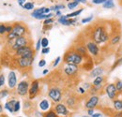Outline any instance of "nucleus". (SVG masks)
Segmentation results:
<instances>
[{
	"label": "nucleus",
	"instance_id": "nucleus-19",
	"mask_svg": "<svg viewBox=\"0 0 122 117\" xmlns=\"http://www.w3.org/2000/svg\"><path fill=\"white\" fill-rule=\"evenodd\" d=\"M76 103H77V99L75 96H71V97H69V98L66 99V104H67L68 107L71 108V109H74Z\"/></svg>",
	"mask_w": 122,
	"mask_h": 117
},
{
	"label": "nucleus",
	"instance_id": "nucleus-26",
	"mask_svg": "<svg viewBox=\"0 0 122 117\" xmlns=\"http://www.w3.org/2000/svg\"><path fill=\"white\" fill-rule=\"evenodd\" d=\"M23 8H24L25 10H33V9H34V3H32V2H26V3L24 5Z\"/></svg>",
	"mask_w": 122,
	"mask_h": 117
},
{
	"label": "nucleus",
	"instance_id": "nucleus-35",
	"mask_svg": "<svg viewBox=\"0 0 122 117\" xmlns=\"http://www.w3.org/2000/svg\"><path fill=\"white\" fill-rule=\"evenodd\" d=\"M4 83H5V76L4 74H1L0 75V88L4 85Z\"/></svg>",
	"mask_w": 122,
	"mask_h": 117
},
{
	"label": "nucleus",
	"instance_id": "nucleus-45",
	"mask_svg": "<svg viewBox=\"0 0 122 117\" xmlns=\"http://www.w3.org/2000/svg\"><path fill=\"white\" fill-rule=\"evenodd\" d=\"M25 0H18V4L21 6V7H24V5L25 4Z\"/></svg>",
	"mask_w": 122,
	"mask_h": 117
},
{
	"label": "nucleus",
	"instance_id": "nucleus-36",
	"mask_svg": "<svg viewBox=\"0 0 122 117\" xmlns=\"http://www.w3.org/2000/svg\"><path fill=\"white\" fill-rule=\"evenodd\" d=\"M6 28H7L6 25H4V24H0V35H3L4 33L7 32V31H6Z\"/></svg>",
	"mask_w": 122,
	"mask_h": 117
},
{
	"label": "nucleus",
	"instance_id": "nucleus-22",
	"mask_svg": "<svg viewBox=\"0 0 122 117\" xmlns=\"http://www.w3.org/2000/svg\"><path fill=\"white\" fill-rule=\"evenodd\" d=\"M40 108L42 111H47L50 108V103H49V101L47 99H43L42 101H41V103H40Z\"/></svg>",
	"mask_w": 122,
	"mask_h": 117
},
{
	"label": "nucleus",
	"instance_id": "nucleus-50",
	"mask_svg": "<svg viewBox=\"0 0 122 117\" xmlns=\"http://www.w3.org/2000/svg\"><path fill=\"white\" fill-rule=\"evenodd\" d=\"M56 14V16H58V17H60V16H61V12H60V11H59V10H57Z\"/></svg>",
	"mask_w": 122,
	"mask_h": 117
},
{
	"label": "nucleus",
	"instance_id": "nucleus-32",
	"mask_svg": "<svg viewBox=\"0 0 122 117\" xmlns=\"http://www.w3.org/2000/svg\"><path fill=\"white\" fill-rule=\"evenodd\" d=\"M92 20H93V16H89V17H87V18H84L83 20H82V23L83 24H86V23H89V22H91Z\"/></svg>",
	"mask_w": 122,
	"mask_h": 117
},
{
	"label": "nucleus",
	"instance_id": "nucleus-3",
	"mask_svg": "<svg viewBox=\"0 0 122 117\" xmlns=\"http://www.w3.org/2000/svg\"><path fill=\"white\" fill-rule=\"evenodd\" d=\"M26 32H27V28L25 24H23L22 23H16L12 27V31L10 33H9L7 38L9 40H13L18 37L25 36L26 34Z\"/></svg>",
	"mask_w": 122,
	"mask_h": 117
},
{
	"label": "nucleus",
	"instance_id": "nucleus-52",
	"mask_svg": "<svg viewBox=\"0 0 122 117\" xmlns=\"http://www.w3.org/2000/svg\"><path fill=\"white\" fill-rule=\"evenodd\" d=\"M3 112V108H2V106H1V104H0V113Z\"/></svg>",
	"mask_w": 122,
	"mask_h": 117
},
{
	"label": "nucleus",
	"instance_id": "nucleus-18",
	"mask_svg": "<svg viewBox=\"0 0 122 117\" xmlns=\"http://www.w3.org/2000/svg\"><path fill=\"white\" fill-rule=\"evenodd\" d=\"M104 73V68H102V67H98V68H93L90 72V77L92 78H96V77H99V76H102Z\"/></svg>",
	"mask_w": 122,
	"mask_h": 117
},
{
	"label": "nucleus",
	"instance_id": "nucleus-11",
	"mask_svg": "<svg viewBox=\"0 0 122 117\" xmlns=\"http://www.w3.org/2000/svg\"><path fill=\"white\" fill-rule=\"evenodd\" d=\"M29 92V83L26 81H22L18 83L17 86V94L24 97Z\"/></svg>",
	"mask_w": 122,
	"mask_h": 117
},
{
	"label": "nucleus",
	"instance_id": "nucleus-44",
	"mask_svg": "<svg viewBox=\"0 0 122 117\" xmlns=\"http://www.w3.org/2000/svg\"><path fill=\"white\" fill-rule=\"evenodd\" d=\"M86 90L84 87H79V88H78V92H79L80 94H85V93H86Z\"/></svg>",
	"mask_w": 122,
	"mask_h": 117
},
{
	"label": "nucleus",
	"instance_id": "nucleus-17",
	"mask_svg": "<svg viewBox=\"0 0 122 117\" xmlns=\"http://www.w3.org/2000/svg\"><path fill=\"white\" fill-rule=\"evenodd\" d=\"M106 82V78L102 75V76H99V77H96L94 78L93 82H92V85L94 86H100V85H103Z\"/></svg>",
	"mask_w": 122,
	"mask_h": 117
},
{
	"label": "nucleus",
	"instance_id": "nucleus-38",
	"mask_svg": "<svg viewBox=\"0 0 122 117\" xmlns=\"http://www.w3.org/2000/svg\"><path fill=\"white\" fill-rule=\"evenodd\" d=\"M41 39H40L38 40V42H37V44H36V48H35L36 52L40 51V48H41Z\"/></svg>",
	"mask_w": 122,
	"mask_h": 117
},
{
	"label": "nucleus",
	"instance_id": "nucleus-16",
	"mask_svg": "<svg viewBox=\"0 0 122 117\" xmlns=\"http://www.w3.org/2000/svg\"><path fill=\"white\" fill-rule=\"evenodd\" d=\"M75 21H76V19L67 18L66 15L60 16L59 19H58V23H60L61 24H63V25H71V24H72L73 23H75Z\"/></svg>",
	"mask_w": 122,
	"mask_h": 117
},
{
	"label": "nucleus",
	"instance_id": "nucleus-23",
	"mask_svg": "<svg viewBox=\"0 0 122 117\" xmlns=\"http://www.w3.org/2000/svg\"><path fill=\"white\" fill-rule=\"evenodd\" d=\"M102 7H103L104 9H113V8H115L114 0H106V1L102 4Z\"/></svg>",
	"mask_w": 122,
	"mask_h": 117
},
{
	"label": "nucleus",
	"instance_id": "nucleus-43",
	"mask_svg": "<svg viewBox=\"0 0 122 117\" xmlns=\"http://www.w3.org/2000/svg\"><path fill=\"white\" fill-rule=\"evenodd\" d=\"M94 113H95V112H94V109H87V114H88L89 116H92Z\"/></svg>",
	"mask_w": 122,
	"mask_h": 117
},
{
	"label": "nucleus",
	"instance_id": "nucleus-20",
	"mask_svg": "<svg viewBox=\"0 0 122 117\" xmlns=\"http://www.w3.org/2000/svg\"><path fill=\"white\" fill-rule=\"evenodd\" d=\"M16 100L12 99L10 101H8V102L5 104V109H7L10 112H12L14 113V106H15Z\"/></svg>",
	"mask_w": 122,
	"mask_h": 117
},
{
	"label": "nucleus",
	"instance_id": "nucleus-47",
	"mask_svg": "<svg viewBox=\"0 0 122 117\" xmlns=\"http://www.w3.org/2000/svg\"><path fill=\"white\" fill-rule=\"evenodd\" d=\"M73 1H77V2L83 3V4H86V0H73Z\"/></svg>",
	"mask_w": 122,
	"mask_h": 117
},
{
	"label": "nucleus",
	"instance_id": "nucleus-7",
	"mask_svg": "<svg viewBox=\"0 0 122 117\" xmlns=\"http://www.w3.org/2000/svg\"><path fill=\"white\" fill-rule=\"evenodd\" d=\"M48 96L55 103H58L62 99V91L57 87H52L48 91Z\"/></svg>",
	"mask_w": 122,
	"mask_h": 117
},
{
	"label": "nucleus",
	"instance_id": "nucleus-30",
	"mask_svg": "<svg viewBox=\"0 0 122 117\" xmlns=\"http://www.w3.org/2000/svg\"><path fill=\"white\" fill-rule=\"evenodd\" d=\"M48 45H49L48 39L47 38H42L41 39V47L42 48H46V47H48Z\"/></svg>",
	"mask_w": 122,
	"mask_h": 117
},
{
	"label": "nucleus",
	"instance_id": "nucleus-53",
	"mask_svg": "<svg viewBox=\"0 0 122 117\" xmlns=\"http://www.w3.org/2000/svg\"><path fill=\"white\" fill-rule=\"evenodd\" d=\"M120 4L122 5V0H120Z\"/></svg>",
	"mask_w": 122,
	"mask_h": 117
},
{
	"label": "nucleus",
	"instance_id": "nucleus-2",
	"mask_svg": "<svg viewBox=\"0 0 122 117\" xmlns=\"http://www.w3.org/2000/svg\"><path fill=\"white\" fill-rule=\"evenodd\" d=\"M84 57L77 52L75 51L72 47L71 50L67 51L64 54V62L67 64H73V65H81L84 61Z\"/></svg>",
	"mask_w": 122,
	"mask_h": 117
},
{
	"label": "nucleus",
	"instance_id": "nucleus-37",
	"mask_svg": "<svg viewBox=\"0 0 122 117\" xmlns=\"http://www.w3.org/2000/svg\"><path fill=\"white\" fill-rule=\"evenodd\" d=\"M106 0H92V3L95 4V5H101V4H103Z\"/></svg>",
	"mask_w": 122,
	"mask_h": 117
},
{
	"label": "nucleus",
	"instance_id": "nucleus-21",
	"mask_svg": "<svg viewBox=\"0 0 122 117\" xmlns=\"http://www.w3.org/2000/svg\"><path fill=\"white\" fill-rule=\"evenodd\" d=\"M113 105H114V109L117 112H120L122 111V99L116 98L113 100Z\"/></svg>",
	"mask_w": 122,
	"mask_h": 117
},
{
	"label": "nucleus",
	"instance_id": "nucleus-6",
	"mask_svg": "<svg viewBox=\"0 0 122 117\" xmlns=\"http://www.w3.org/2000/svg\"><path fill=\"white\" fill-rule=\"evenodd\" d=\"M26 45H30L28 38H26L25 36L18 37V38H16L15 39H13V43L11 45V49L16 52L18 49H20V48H22L24 46H26Z\"/></svg>",
	"mask_w": 122,
	"mask_h": 117
},
{
	"label": "nucleus",
	"instance_id": "nucleus-55",
	"mask_svg": "<svg viewBox=\"0 0 122 117\" xmlns=\"http://www.w3.org/2000/svg\"><path fill=\"white\" fill-rule=\"evenodd\" d=\"M19 117H21V116H19Z\"/></svg>",
	"mask_w": 122,
	"mask_h": 117
},
{
	"label": "nucleus",
	"instance_id": "nucleus-15",
	"mask_svg": "<svg viewBox=\"0 0 122 117\" xmlns=\"http://www.w3.org/2000/svg\"><path fill=\"white\" fill-rule=\"evenodd\" d=\"M8 83H9V87L14 88L17 84V78H16V74L14 71H10L9 74V79H8Z\"/></svg>",
	"mask_w": 122,
	"mask_h": 117
},
{
	"label": "nucleus",
	"instance_id": "nucleus-42",
	"mask_svg": "<svg viewBox=\"0 0 122 117\" xmlns=\"http://www.w3.org/2000/svg\"><path fill=\"white\" fill-rule=\"evenodd\" d=\"M45 65H46V61L44 59H41V60L39 62V67H40V68H42V67H44Z\"/></svg>",
	"mask_w": 122,
	"mask_h": 117
},
{
	"label": "nucleus",
	"instance_id": "nucleus-8",
	"mask_svg": "<svg viewBox=\"0 0 122 117\" xmlns=\"http://www.w3.org/2000/svg\"><path fill=\"white\" fill-rule=\"evenodd\" d=\"M34 62V57H18L16 59V63H17V66L19 67V68L21 69H25V68H28L32 66Z\"/></svg>",
	"mask_w": 122,
	"mask_h": 117
},
{
	"label": "nucleus",
	"instance_id": "nucleus-4",
	"mask_svg": "<svg viewBox=\"0 0 122 117\" xmlns=\"http://www.w3.org/2000/svg\"><path fill=\"white\" fill-rule=\"evenodd\" d=\"M98 45L99 44L94 42L89 37H87V40L85 41V46L86 47L89 54L94 56V57H98V56L101 55V50H100Z\"/></svg>",
	"mask_w": 122,
	"mask_h": 117
},
{
	"label": "nucleus",
	"instance_id": "nucleus-33",
	"mask_svg": "<svg viewBox=\"0 0 122 117\" xmlns=\"http://www.w3.org/2000/svg\"><path fill=\"white\" fill-rule=\"evenodd\" d=\"M53 22H54V20H53L52 18H49V19H46V20H44L43 24H44V25H51V24H53Z\"/></svg>",
	"mask_w": 122,
	"mask_h": 117
},
{
	"label": "nucleus",
	"instance_id": "nucleus-25",
	"mask_svg": "<svg viewBox=\"0 0 122 117\" xmlns=\"http://www.w3.org/2000/svg\"><path fill=\"white\" fill-rule=\"evenodd\" d=\"M42 116L43 117H58L57 116V113H56L55 111H53V110L49 111L48 112H45Z\"/></svg>",
	"mask_w": 122,
	"mask_h": 117
},
{
	"label": "nucleus",
	"instance_id": "nucleus-29",
	"mask_svg": "<svg viewBox=\"0 0 122 117\" xmlns=\"http://www.w3.org/2000/svg\"><path fill=\"white\" fill-rule=\"evenodd\" d=\"M121 64H122V57H121V58H119V59H117V60L115 63H114V65L112 66V70H114V69H115L117 67L120 66Z\"/></svg>",
	"mask_w": 122,
	"mask_h": 117
},
{
	"label": "nucleus",
	"instance_id": "nucleus-51",
	"mask_svg": "<svg viewBox=\"0 0 122 117\" xmlns=\"http://www.w3.org/2000/svg\"><path fill=\"white\" fill-rule=\"evenodd\" d=\"M48 72H49V70H48V69H44V70H43V72H42V74H43V75H45V74H47Z\"/></svg>",
	"mask_w": 122,
	"mask_h": 117
},
{
	"label": "nucleus",
	"instance_id": "nucleus-34",
	"mask_svg": "<svg viewBox=\"0 0 122 117\" xmlns=\"http://www.w3.org/2000/svg\"><path fill=\"white\" fill-rule=\"evenodd\" d=\"M20 107H21L20 101H16L15 106H14V112H18L20 111Z\"/></svg>",
	"mask_w": 122,
	"mask_h": 117
},
{
	"label": "nucleus",
	"instance_id": "nucleus-1",
	"mask_svg": "<svg viewBox=\"0 0 122 117\" xmlns=\"http://www.w3.org/2000/svg\"><path fill=\"white\" fill-rule=\"evenodd\" d=\"M114 25H110V23H104L103 21L98 22L93 26H91L89 38L97 44L106 43L109 41Z\"/></svg>",
	"mask_w": 122,
	"mask_h": 117
},
{
	"label": "nucleus",
	"instance_id": "nucleus-27",
	"mask_svg": "<svg viewBox=\"0 0 122 117\" xmlns=\"http://www.w3.org/2000/svg\"><path fill=\"white\" fill-rule=\"evenodd\" d=\"M116 86H117V90L118 94H121L122 93V81L117 80V82L116 83Z\"/></svg>",
	"mask_w": 122,
	"mask_h": 117
},
{
	"label": "nucleus",
	"instance_id": "nucleus-41",
	"mask_svg": "<svg viewBox=\"0 0 122 117\" xmlns=\"http://www.w3.org/2000/svg\"><path fill=\"white\" fill-rule=\"evenodd\" d=\"M49 52H50V48H49V47L42 48V50H41V54H48Z\"/></svg>",
	"mask_w": 122,
	"mask_h": 117
},
{
	"label": "nucleus",
	"instance_id": "nucleus-48",
	"mask_svg": "<svg viewBox=\"0 0 122 117\" xmlns=\"http://www.w3.org/2000/svg\"><path fill=\"white\" fill-rule=\"evenodd\" d=\"M102 116V113H94L91 117H101Z\"/></svg>",
	"mask_w": 122,
	"mask_h": 117
},
{
	"label": "nucleus",
	"instance_id": "nucleus-24",
	"mask_svg": "<svg viewBox=\"0 0 122 117\" xmlns=\"http://www.w3.org/2000/svg\"><path fill=\"white\" fill-rule=\"evenodd\" d=\"M84 10V9H80V10H75V11H73V12H71V13H70V14H67V18H74V17H76L78 15H80L82 13V11Z\"/></svg>",
	"mask_w": 122,
	"mask_h": 117
},
{
	"label": "nucleus",
	"instance_id": "nucleus-49",
	"mask_svg": "<svg viewBox=\"0 0 122 117\" xmlns=\"http://www.w3.org/2000/svg\"><path fill=\"white\" fill-rule=\"evenodd\" d=\"M116 117H122V111L120 112H117V113L116 114Z\"/></svg>",
	"mask_w": 122,
	"mask_h": 117
},
{
	"label": "nucleus",
	"instance_id": "nucleus-14",
	"mask_svg": "<svg viewBox=\"0 0 122 117\" xmlns=\"http://www.w3.org/2000/svg\"><path fill=\"white\" fill-rule=\"evenodd\" d=\"M55 112L57 113V114H60V115H63V116H67L69 114V111L66 107L65 104L63 103H58L55 106Z\"/></svg>",
	"mask_w": 122,
	"mask_h": 117
},
{
	"label": "nucleus",
	"instance_id": "nucleus-28",
	"mask_svg": "<svg viewBox=\"0 0 122 117\" xmlns=\"http://www.w3.org/2000/svg\"><path fill=\"white\" fill-rule=\"evenodd\" d=\"M78 5H79V2H77V1H72V2H70V3L68 4V8H69L70 10H72V9L76 8Z\"/></svg>",
	"mask_w": 122,
	"mask_h": 117
},
{
	"label": "nucleus",
	"instance_id": "nucleus-54",
	"mask_svg": "<svg viewBox=\"0 0 122 117\" xmlns=\"http://www.w3.org/2000/svg\"><path fill=\"white\" fill-rule=\"evenodd\" d=\"M83 117H91V116H83Z\"/></svg>",
	"mask_w": 122,
	"mask_h": 117
},
{
	"label": "nucleus",
	"instance_id": "nucleus-39",
	"mask_svg": "<svg viewBox=\"0 0 122 117\" xmlns=\"http://www.w3.org/2000/svg\"><path fill=\"white\" fill-rule=\"evenodd\" d=\"M8 94H9V92H8L7 90L1 91V92H0V98H5V97L8 96Z\"/></svg>",
	"mask_w": 122,
	"mask_h": 117
},
{
	"label": "nucleus",
	"instance_id": "nucleus-31",
	"mask_svg": "<svg viewBox=\"0 0 122 117\" xmlns=\"http://www.w3.org/2000/svg\"><path fill=\"white\" fill-rule=\"evenodd\" d=\"M64 8H65L64 5H56V6H55V7L50 8V10H56V11H57V10H59L64 9Z\"/></svg>",
	"mask_w": 122,
	"mask_h": 117
},
{
	"label": "nucleus",
	"instance_id": "nucleus-46",
	"mask_svg": "<svg viewBox=\"0 0 122 117\" xmlns=\"http://www.w3.org/2000/svg\"><path fill=\"white\" fill-rule=\"evenodd\" d=\"M12 27H13V26H11V25H10V26H7V28H6V31H7V33H10V32L12 31Z\"/></svg>",
	"mask_w": 122,
	"mask_h": 117
},
{
	"label": "nucleus",
	"instance_id": "nucleus-10",
	"mask_svg": "<svg viewBox=\"0 0 122 117\" xmlns=\"http://www.w3.org/2000/svg\"><path fill=\"white\" fill-rule=\"evenodd\" d=\"M78 70H79V68L77 65H73V64H67L64 66V68H63V71L64 73L66 74L67 76L69 77H73L78 73Z\"/></svg>",
	"mask_w": 122,
	"mask_h": 117
},
{
	"label": "nucleus",
	"instance_id": "nucleus-5",
	"mask_svg": "<svg viewBox=\"0 0 122 117\" xmlns=\"http://www.w3.org/2000/svg\"><path fill=\"white\" fill-rule=\"evenodd\" d=\"M35 51L36 50H33L32 46L31 45H26V46H24L20 49H18L15 52V54L17 57H34L35 56Z\"/></svg>",
	"mask_w": 122,
	"mask_h": 117
},
{
	"label": "nucleus",
	"instance_id": "nucleus-12",
	"mask_svg": "<svg viewBox=\"0 0 122 117\" xmlns=\"http://www.w3.org/2000/svg\"><path fill=\"white\" fill-rule=\"evenodd\" d=\"M39 90H40V83L38 80H35L32 82L31 86L29 88V92H28L29 93V99L35 98V97L39 93Z\"/></svg>",
	"mask_w": 122,
	"mask_h": 117
},
{
	"label": "nucleus",
	"instance_id": "nucleus-40",
	"mask_svg": "<svg viewBox=\"0 0 122 117\" xmlns=\"http://www.w3.org/2000/svg\"><path fill=\"white\" fill-rule=\"evenodd\" d=\"M60 60H61V57L60 56H58L57 58L55 60V62H54V64H53V67H54V68H56V67L58 65V63L60 62Z\"/></svg>",
	"mask_w": 122,
	"mask_h": 117
},
{
	"label": "nucleus",
	"instance_id": "nucleus-9",
	"mask_svg": "<svg viewBox=\"0 0 122 117\" xmlns=\"http://www.w3.org/2000/svg\"><path fill=\"white\" fill-rule=\"evenodd\" d=\"M105 93H106L107 97L109 99L114 100L117 98V97L118 96V92L117 90L116 83H109L107 84L105 87Z\"/></svg>",
	"mask_w": 122,
	"mask_h": 117
},
{
	"label": "nucleus",
	"instance_id": "nucleus-13",
	"mask_svg": "<svg viewBox=\"0 0 122 117\" xmlns=\"http://www.w3.org/2000/svg\"><path fill=\"white\" fill-rule=\"evenodd\" d=\"M100 101V97L98 95H93L89 98V99L86 103V109H95Z\"/></svg>",
	"mask_w": 122,
	"mask_h": 117
}]
</instances>
